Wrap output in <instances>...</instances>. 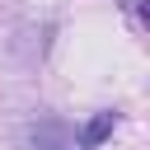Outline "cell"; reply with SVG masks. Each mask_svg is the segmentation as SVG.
Masks as SVG:
<instances>
[{
  "label": "cell",
  "mask_w": 150,
  "mask_h": 150,
  "mask_svg": "<svg viewBox=\"0 0 150 150\" xmlns=\"http://www.w3.org/2000/svg\"><path fill=\"white\" fill-rule=\"evenodd\" d=\"M112 127H117V112H94L89 127L80 131V150H98V145L112 136Z\"/></svg>",
  "instance_id": "obj_1"
}]
</instances>
